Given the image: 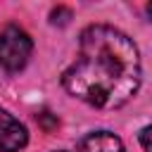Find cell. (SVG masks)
Instances as JSON below:
<instances>
[{
	"label": "cell",
	"mask_w": 152,
	"mask_h": 152,
	"mask_svg": "<svg viewBox=\"0 0 152 152\" xmlns=\"http://www.w3.org/2000/svg\"><path fill=\"white\" fill-rule=\"evenodd\" d=\"M140 76L135 43L114 26L90 24L81 31L78 57L62 74V86L95 109H116L138 93Z\"/></svg>",
	"instance_id": "6da1fadb"
},
{
	"label": "cell",
	"mask_w": 152,
	"mask_h": 152,
	"mask_svg": "<svg viewBox=\"0 0 152 152\" xmlns=\"http://www.w3.org/2000/svg\"><path fill=\"white\" fill-rule=\"evenodd\" d=\"M31 50H33V40L21 26L7 24L0 28V69L2 71L7 74L21 71L31 57Z\"/></svg>",
	"instance_id": "7a4b0ae2"
},
{
	"label": "cell",
	"mask_w": 152,
	"mask_h": 152,
	"mask_svg": "<svg viewBox=\"0 0 152 152\" xmlns=\"http://www.w3.org/2000/svg\"><path fill=\"white\" fill-rule=\"evenodd\" d=\"M28 142L26 126L0 107V152H19Z\"/></svg>",
	"instance_id": "3957f363"
},
{
	"label": "cell",
	"mask_w": 152,
	"mask_h": 152,
	"mask_svg": "<svg viewBox=\"0 0 152 152\" xmlns=\"http://www.w3.org/2000/svg\"><path fill=\"white\" fill-rule=\"evenodd\" d=\"M78 150L81 152H126L121 138L114 135L112 131H90L88 135L81 138Z\"/></svg>",
	"instance_id": "277c9868"
},
{
	"label": "cell",
	"mask_w": 152,
	"mask_h": 152,
	"mask_svg": "<svg viewBox=\"0 0 152 152\" xmlns=\"http://www.w3.org/2000/svg\"><path fill=\"white\" fill-rule=\"evenodd\" d=\"M140 145H142V150L145 152H152V124H147L142 131H140Z\"/></svg>",
	"instance_id": "5b68a950"
},
{
	"label": "cell",
	"mask_w": 152,
	"mask_h": 152,
	"mask_svg": "<svg viewBox=\"0 0 152 152\" xmlns=\"http://www.w3.org/2000/svg\"><path fill=\"white\" fill-rule=\"evenodd\" d=\"M145 12H147V17H150V21H152V2H150V5L145 7Z\"/></svg>",
	"instance_id": "8992f818"
},
{
	"label": "cell",
	"mask_w": 152,
	"mask_h": 152,
	"mask_svg": "<svg viewBox=\"0 0 152 152\" xmlns=\"http://www.w3.org/2000/svg\"><path fill=\"white\" fill-rule=\"evenodd\" d=\"M55 152H66V150H55Z\"/></svg>",
	"instance_id": "52a82bcc"
}]
</instances>
